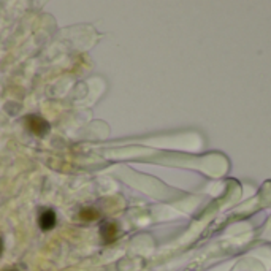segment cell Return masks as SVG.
I'll return each instance as SVG.
<instances>
[{
    "instance_id": "obj_5",
    "label": "cell",
    "mask_w": 271,
    "mask_h": 271,
    "mask_svg": "<svg viewBox=\"0 0 271 271\" xmlns=\"http://www.w3.org/2000/svg\"><path fill=\"white\" fill-rule=\"evenodd\" d=\"M0 252H2V240H0Z\"/></svg>"
},
{
    "instance_id": "obj_2",
    "label": "cell",
    "mask_w": 271,
    "mask_h": 271,
    "mask_svg": "<svg viewBox=\"0 0 271 271\" xmlns=\"http://www.w3.org/2000/svg\"><path fill=\"white\" fill-rule=\"evenodd\" d=\"M38 225L43 232H48V230H51V228H54L56 225V212L53 210H46V211H43L40 214V217H38Z\"/></svg>"
},
{
    "instance_id": "obj_6",
    "label": "cell",
    "mask_w": 271,
    "mask_h": 271,
    "mask_svg": "<svg viewBox=\"0 0 271 271\" xmlns=\"http://www.w3.org/2000/svg\"><path fill=\"white\" fill-rule=\"evenodd\" d=\"M6 271H18V270H14V268H11V270H6Z\"/></svg>"
},
{
    "instance_id": "obj_1",
    "label": "cell",
    "mask_w": 271,
    "mask_h": 271,
    "mask_svg": "<svg viewBox=\"0 0 271 271\" xmlns=\"http://www.w3.org/2000/svg\"><path fill=\"white\" fill-rule=\"evenodd\" d=\"M24 125L27 127L29 132H32L33 135H37V137H45L49 132V122L41 116H37V114H29V116H26Z\"/></svg>"
},
{
    "instance_id": "obj_4",
    "label": "cell",
    "mask_w": 271,
    "mask_h": 271,
    "mask_svg": "<svg viewBox=\"0 0 271 271\" xmlns=\"http://www.w3.org/2000/svg\"><path fill=\"white\" fill-rule=\"evenodd\" d=\"M98 211L94 210V208H83L80 211V219L81 220H86V222H92V220H97L98 219Z\"/></svg>"
},
{
    "instance_id": "obj_3",
    "label": "cell",
    "mask_w": 271,
    "mask_h": 271,
    "mask_svg": "<svg viewBox=\"0 0 271 271\" xmlns=\"http://www.w3.org/2000/svg\"><path fill=\"white\" fill-rule=\"evenodd\" d=\"M100 235H102V238L105 242H113L116 240V235H118V228L114 224H105L102 227V230H100Z\"/></svg>"
}]
</instances>
